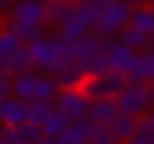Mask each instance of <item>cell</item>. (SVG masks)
<instances>
[{"label":"cell","mask_w":154,"mask_h":144,"mask_svg":"<svg viewBox=\"0 0 154 144\" xmlns=\"http://www.w3.org/2000/svg\"><path fill=\"white\" fill-rule=\"evenodd\" d=\"M116 108H118V113H123L128 118H135V120L144 118L154 108V84L128 82L125 89L116 98Z\"/></svg>","instance_id":"obj_1"},{"label":"cell","mask_w":154,"mask_h":144,"mask_svg":"<svg viewBox=\"0 0 154 144\" xmlns=\"http://www.w3.org/2000/svg\"><path fill=\"white\" fill-rule=\"evenodd\" d=\"M132 12H135V2H108L106 10L99 14L96 24L91 26V34L103 41H111L125 26H130Z\"/></svg>","instance_id":"obj_2"},{"label":"cell","mask_w":154,"mask_h":144,"mask_svg":"<svg viewBox=\"0 0 154 144\" xmlns=\"http://www.w3.org/2000/svg\"><path fill=\"white\" fill-rule=\"evenodd\" d=\"M128 77L118 74L113 70H108L106 74L99 77H84V82L79 84V94L91 103V101H116L118 94L125 89Z\"/></svg>","instance_id":"obj_3"},{"label":"cell","mask_w":154,"mask_h":144,"mask_svg":"<svg viewBox=\"0 0 154 144\" xmlns=\"http://www.w3.org/2000/svg\"><path fill=\"white\" fill-rule=\"evenodd\" d=\"M55 108L70 120V125H77V122H84L87 115H89V101L79 94V89H67V91H60L58 98H55Z\"/></svg>","instance_id":"obj_4"},{"label":"cell","mask_w":154,"mask_h":144,"mask_svg":"<svg viewBox=\"0 0 154 144\" xmlns=\"http://www.w3.org/2000/svg\"><path fill=\"white\" fill-rule=\"evenodd\" d=\"M65 50H70V43L63 41L60 36H55V38H41V41H36V43L29 46L31 65L38 67V70H48V65L53 62V58L58 53H65Z\"/></svg>","instance_id":"obj_5"},{"label":"cell","mask_w":154,"mask_h":144,"mask_svg":"<svg viewBox=\"0 0 154 144\" xmlns=\"http://www.w3.org/2000/svg\"><path fill=\"white\" fill-rule=\"evenodd\" d=\"M106 60H108V70L128 77L132 72V67H135L137 53L130 50V48H125V46H120L116 38H111L108 46H106Z\"/></svg>","instance_id":"obj_6"},{"label":"cell","mask_w":154,"mask_h":144,"mask_svg":"<svg viewBox=\"0 0 154 144\" xmlns=\"http://www.w3.org/2000/svg\"><path fill=\"white\" fill-rule=\"evenodd\" d=\"M106 46H108V41H103V38H99L94 34H84L82 38H77V41L70 43V58L82 65L84 60L106 53Z\"/></svg>","instance_id":"obj_7"},{"label":"cell","mask_w":154,"mask_h":144,"mask_svg":"<svg viewBox=\"0 0 154 144\" xmlns=\"http://www.w3.org/2000/svg\"><path fill=\"white\" fill-rule=\"evenodd\" d=\"M26 115H29V103L24 101H17L14 96L0 101V125H7V127H19L26 122Z\"/></svg>","instance_id":"obj_8"},{"label":"cell","mask_w":154,"mask_h":144,"mask_svg":"<svg viewBox=\"0 0 154 144\" xmlns=\"http://www.w3.org/2000/svg\"><path fill=\"white\" fill-rule=\"evenodd\" d=\"M128 82L135 84H154V46L144 48L142 53H137L135 67L128 74Z\"/></svg>","instance_id":"obj_9"},{"label":"cell","mask_w":154,"mask_h":144,"mask_svg":"<svg viewBox=\"0 0 154 144\" xmlns=\"http://www.w3.org/2000/svg\"><path fill=\"white\" fill-rule=\"evenodd\" d=\"M31 70H34V65H31L29 46H19L10 55H5V74L7 77H19V74H26Z\"/></svg>","instance_id":"obj_10"},{"label":"cell","mask_w":154,"mask_h":144,"mask_svg":"<svg viewBox=\"0 0 154 144\" xmlns=\"http://www.w3.org/2000/svg\"><path fill=\"white\" fill-rule=\"evenodd\" d=\"M12 22L41 26L43 24V2H17V5H12Z\"/></svg>","instance_id":"obj_11"},{"label":"cell","mask_w":154,"mask_h":144,"mask_svg":"<svg viewBox=\"0 0 154 144\" xmlns=\"http://www.w3.org/2000/svg\"><path fill=\"white\" fill-rule=\"evenodd\" d=\"M106 130H108V134H111L118 144H125V142L135 134L137 120H135V118H128V115H123V113H118V115L106 125Z\"/></svg>","instance_id":"obj_12"},{"label":"cell","mask_w":154,"mask_h":144,"mask_svg":"<svg viewBox=\"0 0 154 144\" xmlns=\"http://www.w3.org/2000/svg\"><path fill=\"white\" fill-rule=\"evenodd\" d=\"M116 115H118L116 101H91V103H89V115H87V120H89L91 125L106 127Z\"/></svg>","instance_id":"obj_13"},{"label":"cell","mask_w":154,"mask_h":144,"mask_svg":"<svg viewBox=\"0 0 154 144\" xmlns=\"http://www.w3.org/2000/svg\"><path fill=\"white\" fill-rule=\"evenodd\" d=\"M84 34H89V26L82 22V17L72 10V14L58 26V36L63 38V41H67V43H72V41H77V38H82Z\"/></svg>","instance_id":"obj_14"},{"label":"cell","mask_w":154,"mask_h":144,"mask_svg":"<svg viewBox=\"0 0 154 144\" xmlns=\"http://www.w3.org/2000/svg\"><path fill=\"white\" fill-rule=\"evenodd\" d=\"M72 10H75V2H63V0L43 2V22L60 26V24L72 14Z\"/></svg>","instance_id":"obj_15"},{"label":"cell","mask_w":154,"mask_h":144,"mask_svg":"<svg viewBox=\"0 0 154 144\" xmlns=\"http://www.w3.org/2000/svg\"><path fill=\"white\" fill-rule=\"evenodd\" d=\"M36 74L34 72H26V74H19V77H12L10 79V86H12V94L17 101H24L29 103L34 98V89H36Z\"/></svg>","instance_id":"obj_16"},{"label":"cell","mask_w":154,"mask_h":144,"mask_svg":"<svg viewBox=\"0 0 154 144\" xmlns=\"http://www.w3.org/2000/svg\"><path fill=\"white\" fill-rule=\"evenodd\" d=\"M5 29H10V31L19 38V43H22V46H31V43H36V41L46 38V29H43V24H41V26H31V24L10 22Z\"/></svg>","instance_id":"obj_17"},{"label":"cell","mask_w":154,"mask_h":144,"mask_svg":"<svg viewBox=\"0 0 154 144\" xmlns=\"http://www.w3.org/2000/svg\"><path fill=\"white\" fill-rule=\"evenodd\" d=\"M116 41H118L120 46L135 50V53H142L144 48L152 46V43H149V34H142V31H137V29H132V26H125V29L118 34Z\"/></svg>","instance_id":"obj_18"},{"label":"cell","mask_w":154,"mask_h":144,"mask_svg":"<svg viewBox=\"0 0 154 144\" xmlns=\"http://www.w3.org/2000/svg\"><path fill=\"white\" fill-rule=\"evenodd\" d=\"M53 79H55V84H58V89H60V91L79 89V84L84 82V70H82V65H79V62H72L67 70H63V72H60V74H55Z\"/></svg>","instance_id":"obj_19"},{"label":"cell","mask_w":154,"mask_h":144,"mask_svg":"<svg viewBox=\"0 0 154 144\" xmlns=\"http://www.w3.org/2000/svg\"><path fill=\"white\" fill-rule=\"evenodd\" d=\"M67 127H70V120H67V118H65V115L55 108V110L51 113V118L41 125V134H43L46 139H58V137H60Z\"/></svg>","instance_id":"obj_20"},{"label":"cell","mask_w":154,"mask_h":144,"mask_svg":"<svg viewBox=\"0 0 154 144\" xmlns=\"http://www.w3.org/2000/svg\"><path fill=\"white\" fill-rule=\"evenodd\" d=\"M130 26L142 31V34H149L152 26H154V10L152 5H135V12H132V19H130Z\"/></svg>","instance_id":"obj_21"},{"label":"cell","mask_w":154,"mask_h":144,"mask_svg":"<svg viewBox=\"0 0 154 144\" xmlns=\"http://www.w3.org/2000/svg\"><path fill=\"white\" fill-rule=\"evenodd\" d=\"M53 110H55V103H51V101H29V115H26V122L41 127V125L51 118Z\"/></svg>","instance_id":"obj_22"},{"label":"cell","mask_w":154,"mask_h":144,"mask_svg":"<svg viewBox=\"0 0 154 144\" xmlns=\"http://www.w3.org/2000/svg\"><path fill=\"white\" fill-rule=\"evenodd\" d=\"M58 94H60V89H58V84H55L53 77H38L31 101H51V103H55Z\"/></svg>","instance_id":"obj_23"},{"label":"cell","mask_w":154,"mask_h":144,"mask_svg":"<svg viewBox=\"0 0 154 144\" xmlns=\"http://www.w3.org/2000/svg\"><path fill=\"white\" fill-rule=\"evenodd\" d=\"M82 70H84V77H99V74H106V72H108L106 53H101V55H94V58L84 60V62H82Z\"/></svg>","instance_id":"obj_24"},{"label":"cell","mask_w":154,"mask_h":144,"mask_svg":"<svg viewBox=\"0 0 154 144\" xmlns=\"http://www.w3.org/2000/svg\"><path fill=\"white\" fill-rule=\"evenodd\" d=\"M125 144H154V127H152L144 118H140V120H137L135 134H132Z\"/></svg>","instance_id":"obj_25"},{"label":"cell","mask_w":154,"mask_h":144,"mask_svg":"<svg viewBox=\"0 0 154 144\" xmlns=\"http://www.w3.org/2000/svg\"><path fill=\"white\" fill-rule=\"evenodd\" d=\"M41 137H43V134H41V127H36V125H31V122H24V125L17 127V139H19V144H36Z\"/></svg>","instance_id":"obj_26"},{"label":"cell","mask_w":154,"mask_h":144,"mask_svg":"<svg viewBox=\"0 0 154 144\" xmlns=\"http://www.w3.org/2000/svg\"><path fill=\"white\" fill-rule=\"evenodd\" d=\"M55 142H58V144H87V134H84L77 125H70Z\"/></svg>","instance_id":"obj_27"},{"label":"cell","mask_w":154,"mask_h":144,"mask_svg":"<svg viewBox=\"0 0 154 144\" xmlns=\"http://www.w3.org/2000/svg\"><path fill=\"white\" fill-rule=\"evenodd\" d=\"M22 43H19V38L10 31V29H0V55L5 58V55H10L14 48H19Z\"/></svg>","instance_id":"obj_28"},{"label":"cell","mask_w":154,"mask_h":144,"mask_svg":"<svg viewBox=\"0 0 154 144\" xmlns=\"http://www.w3.org/2000/svg\"><path fill=\"white\" fill-rule=\"evenodd\" d=\"M87 144H118V142L108 134L106 127H101V125H91L89 137H87Z\"/></svg>","instance_id":"obj_29"},{"label":"cell","mask_w":154,"mask_h":144,"mask_svg":"<svg viewBox=\"0 0 154 144\" xmlns=\"http://www.w3.org/2000/svg\"><path fill=\"white\" fill-rule=\"evenodd\" d=\"M0 144H19V139H17V127L0 125Z\"/></svg>","instance_id":"obj_30"},{"label":"cell","mask_w":154,"mask_h":144,"mask_svg":"<svg viewBox=\"0 0 154 144\" xmlns=\"http://www.w3.org/2000/svg\"><path fill=\"white\" fill-rule=\"evenodd\" d=\"M10 94H12V86H10V77H7V74H2V77H0V101L10 98Z\"/></svg>","instance_id":"obj_31"},{"label":"cell","mask_w":154,"mask_h":144,"mask_svg":"<svg viewBox=\"0 0 154 144\" xmlns=\"http://www.w3.org/2000/svg\"><path fill=\"white\" fill-rule=\"evenodd\" d=\"M144 120H147V122H149V125L154 127V108H152V110H149V113L144 115Z\"/></svg>","instance_id":"obj_32"},{"label":"cell","mask_w":154,"mask_h":144,"mask_svg":"<svg viewBox=\"0 0 154 144\" xmlns=\"http://www.w3.org/2000/svg\"><path fill=\"white\" fill-rule=\"evenodd\" d=\"M2 10H12V5H10L7 0H0V12H2Z\"/></svg>","instance_id":"obj_33"},{"label":"cell","mask_w":154,"mask_h":144,"mask_svg":"<svg viewBox=\"0 0 154 144\" xmlns=\"http://www.w3.org/2000/svg\"><path fill=\"white\" fill-rule=\"evenodd\" d=\"M36 144H58V142H55V139H46V137H41Z\"/></svg>","instance_id":"obj_34"},{"label":"cell","mask_w":154,"mask_h":144,"mask_svg":"<svg viewBox=\"0 0 154 144\" xmlns=\"http://www.w3.org/2000/svg\"><path fill=\"white\" fill-rule=\"evenodd\" d=\"M2 74H5V58L0 55V77H2Z\"/></svg>","instance_id":"obj_35"},{"label":"cell","mask_w":154,"mask_h":144,"mask_svg":"<svg viewBox=\"0 0 154 144\" xmlns=\"http://www.w3.org/2000/svg\"><path fill=\"white\" fill-rule=\"evenodd\" d=\"M149 43L154 46V26H152V31H149Z\"/></svg>","instance_id":"obj_36"}]
</instances>
